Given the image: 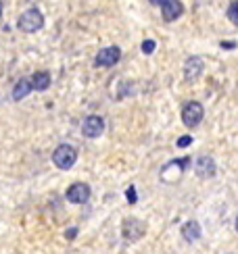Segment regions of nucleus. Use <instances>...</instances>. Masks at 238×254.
Returning <instances> with one entry per match:
<instances>
[{"label":"nucleus","instance_id":"2eb2a0df","mask_svg":"<svg viewBox=\"0 0 238 254\" xmlns=\"http://www.w3.org/2000/svg\"><path fill=\"white\" fill-rule=\"evenodd\" d=\"M228 19L234 25H238V0H234V2L228 6Z\"/></svg>","mask_w":238,"mask_h":254},{"label":"nucleus","instance_id":"412c9836","mask_svg":"<svg viewBox=\"0 0 238 254\" xmlns=\"http://www.w3.org/2000/svg\"><path fill=\"white\" fill-rule=\"evenodd\" d=\"M0 15H2V2H0Z\"/></svg>","mask_w":238,"mask_h":254},{"label":"nucleus","instance_id":"39448f33","mask_svg":"<svg viewBox=\"0 0 238 254\" xmlns=\"http://www.w3.org/2000/svg\"><path fill=\"white\" fill-rule=\"evenodd\" d=\"M105 131V119L99 115H90L82 121V133L84 137H99Z\"/></svg>","mask_w":238,"mask_h":254},{"label":"nucleus","instance_id":"ddd939ff","mask_svg":"<svg viewBox=\"0 0 238 254\" xmlns=\"http://www.w3.org/2000/svg\"><path fill=\"white\" fill-rule=\"evenodd\" d=\"M182 236L186 242H197L201 238V225L197 221H186V223L182 225Z\"/></svg>","mask_w":238,"mask_h":254},{"label":"nucleus","instance_id":"f257e3e1","mask_svg":"<svg viewBox=\"0 0 238 254\" xmlns=\"http://www.w3.org/2000/svg\"><path fill=\"white\" fill-rule=\"evenodd\" d=\"M75 161H78V150L69 144H61V146H57V150L52 152V163H55V167L61 169V171L71 169L75 165Z\"/></svg>","mask_w":238,"mask_h":254},{"label":"nucleus","instance_id":"0eeeda50","mask_svg":"<svg viewBox=\"0 0 238 254\" xmlns=\"http://www.w3.org/2000/svg\"><path fill=\"white\" fill-rule=\"evenodd\" d=\"M194 173L203 179H209L215 175V161L209 156V154H203L194 161Z\"/></svg>","mask_w":238,"mask_h":254},{"label":"nucleus","instance_id":"9b49d317","mask_svg":"<svg viewBox=\"0 0 238 254\" xmlns=\"http://www.w3.org/2000/svg\"><path fill=\"white\" fill-rule=\"evenodd\" d=\"M161 10H163V19L171 23V21H176V19L182 15L184 6H182L180 0H167V2L161 6Z\"/></svg>","mask_w":238,"mask_h":254},{"label":"nucleus","instance_id":"f03ea898","mask_svg":"<svg viewBox=\"0 0 238 254\" xmlns=\"http://www.w3.org/2000/svg\"><path fill=\"white\" fill-rule=\"evenodd\" d=\"M17 25L21 31H25V34H34V31L42 29V25H44V15H42L38 8H29L19 17Z\"/></svg>","mask_w":238,"mask_h":254},{"label":"nucleus","instance_id":"423d86ee","mask_svg":"<svg viewBox=\"0 0 238 254\" xmlns=\"http://www.w3.org/2000/svg\"><path fill=\"white\" fill-rule=\"evenodd\" d=\"M121 59V50L119 46H109V48H103L99 55H96V65L99 67H113Z\"/></svg>","mask_w":238,"mask_h":254},{"label":"nucleus","instance_id":"aec40b11","mask_svg":"<svg viewBox=\"0 0 238 254\" xmlns=\"http://www.w3.org/2000/svg\"><path fill=\"white\" fill-rule=\"evenodd\" d=\"M148 2L153 4V6H163V4L167 2V0H148Z\"/></svg>","mask_w":238,"mask_h":254},{"label":"nucleus","instance_id":"20e7f679","mask_svg":"<svg viewBox=\"0 0 238 254\" xmlns=\"http://www.w3.org/2000/svg\"><path fill=\"white\" fill-rule=\"evenodd\" d=\"M205 117V109H203V104L201 102H186L184 104V109H182V121L186 127H197Z\"/></svg>","mask_w":238,"mask_h":254},{"label":"nucleus","instance_id":"f8f14e48","mask_svg":"<svg viewBox=\"0 0 238 254\" xmlns=\"http://www.w3.org/2000/svg\"><path fill=\"white\" fill-rule=\"evenodd\" d=\"M31 88L38 92H44L50 88V73L48 71H36L31 75Z\"/></svg>","mask_w":238,"mask_h":254},{"label":"nucleus","instance_id":"a211bd4d","mask_svg":"<svg viewBox=\"0 0 238 254\" xmlns=\"http://www.w3.org/2000/svg\"><path fill=\"white\" fill-rule=\"evenodd\" d=\"M176 144H178V148H188V146L192 144V137H190V135H182Z\"/></svg>","mask_w":238,"mask_h":254},{"label":"nucleus","instance_id":"7ed1b4c3","mask_svg":"<svg viewBox=\"0 0 238 254\" xmlns=\"http://www.w3.org/2000/svg\"><path fill=\"white\" fill-rule=\"evenodd\" d=\"M190 165V158H182V161H169L163 169H161V179H163L165 184H176L178 179L182 177L184 169Z\"/></svg>","mask_w":238,"mask_h":254},{"label":"nucleus","instance_id":"6ab92c4d","mask_svg":"<svg viewBox=\"0 0 238 254\" xmlns=\"http://www.w3.org/2000/svg\"><path fill=\"white\" fill-rule=\"evenodd\" d=\"M65 236H67V240H73L75 236H78V229H75V227L73 229H67V231H65Z\"/></svg>","mask_w":238,"mask_h":254},{"label":"nucleus","instance_id":"f3484780","mask_svg":"<svg viewBox=\"0 0 238 254\" xmlns=\"http://www.w3.org/2000/svg\"><path fill=\"white\" fill-rule=\"evenodd\" d=\"M125 198H127V202H129V204H136L138 196H136V188H134V186H129V188H127V192H125Z\"/></svg>","mask_w":238,"mask_h":254},{"label":"nucleus","instance_id":"6e6552de","mask_svg":"<svg viewBox=\"0 0 238 254\" xmlns=\"http://www.w3.org/2000/svg\"><path fill=\"white\" fill-rule=\"evenodd\" d=\"M88 198H90V186H86V184H73L69 186L67 190V200L73 204H84V202H88Z\"/></svg>","mask_w":238,"mask_h":254},{"label":"nucleus","instance_id":"dca6fc26","mask_svg":"<svg viewBox=\"0 0 238 254\" xmlns=\"http://www.w3.org/2000/svg\"><path fill=\"white\" fill-rule=\"evenodd\" d=\"M155 48H157L155 40H144V42H142V52H144V55H153Z\"/></svg>","mask_w":238,"mask_h":254},{"label":"nucleus","instance_id":"9d476101","mask_svg":"<svg viewBox=\"0 0 238 254\" xmlns=\"http://www.w3.org/2000/svg\"><path fill=\"white\" fill-rule=\"evenodd\" d=\"M121 231H123V238H127V240H138L140 236L144 234V225L140 223L138 219H125Z\"/></svg>","mask_w":238,"mask_h":254},{"label":"nucleus","instance_id":"4be33fe9","mask_svg":"<svg viewBox=\"0 0 238 254\" xmlns=\"http://www.w3.org/2000/svg\"><path fill=\"white\" fill-rule=\"evenodd\" d=\"M236 231H238V217H236Z\"/></svg>","mask_w":238,"mask_h":254},{"label":"nucleus","instance_id":"1a4fd4ad","mask_svg":"<svg viewBox=\"0 0 238 254\" xmlns=\"http://www.w3.org/2000/svg\"><path fill=\"white\" fill-rule=\"evenodd\" d=\"M205 71V63L201 57H190L186 63H184V77L188 81H194L201 77V73Z\"/></svg>","mask_w":238,"mask_h":254},{"label":"nucleus","instance_id":"4468645a","mask_svg":"<svg viewBox=\"0 0 238 254\" xmlns=\"http://www.w3.org/2000/svg\"><path fill=\"white\" fill-rule=\"evenodd\" d=\"M31 90H34V88H31V79L21 77V79L15 83V88H13V98H15V100H23Z\"/></svg>","mask_w":238,"mask_h":254}]
</instances>
